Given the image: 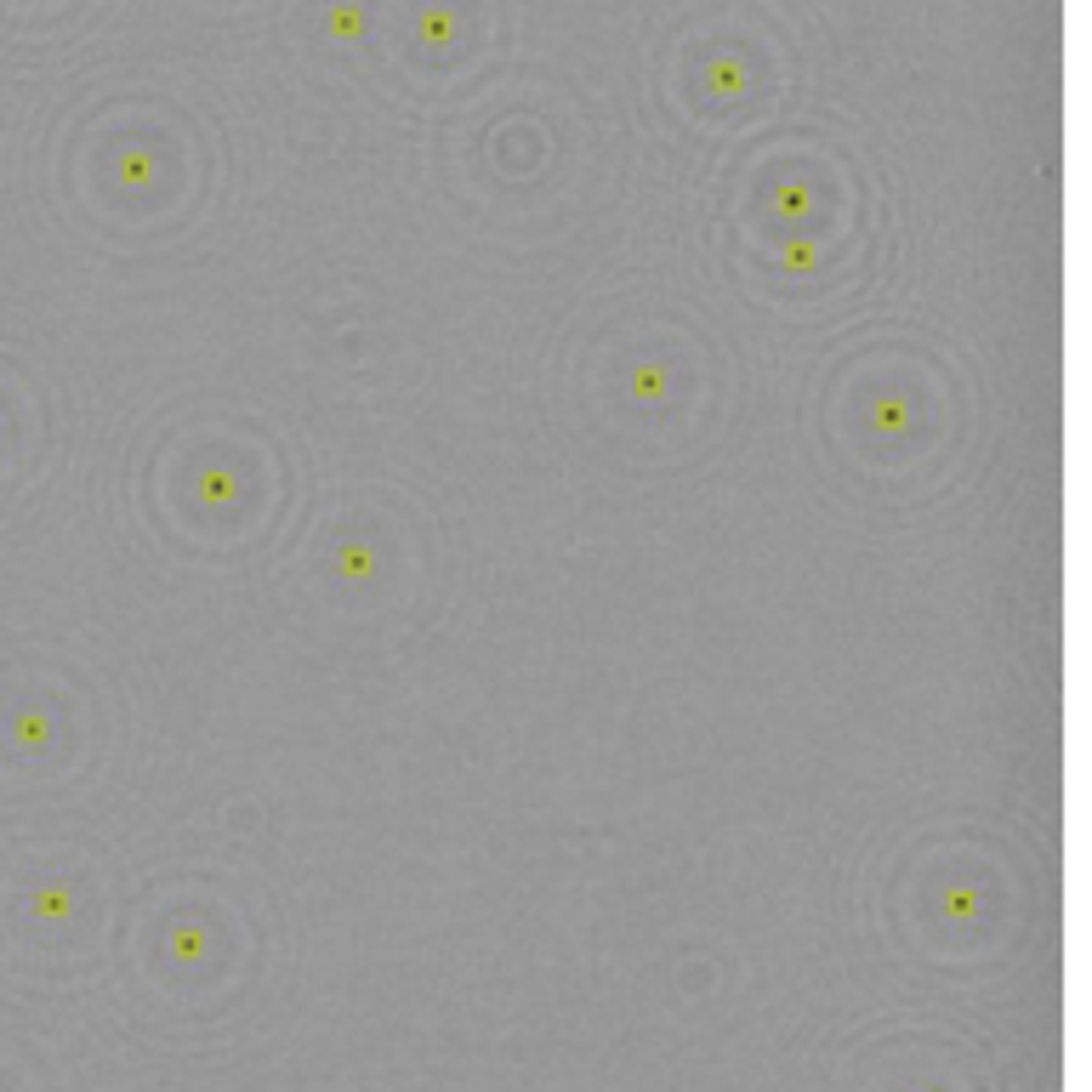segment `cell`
I'll return each mask as SVG.
<instances>
[{"label":"cell","mask_w":1092,"mask_h":1092,"mask_svg":"<svg viewBox=\"0 0 1092 1092\" xmlns=\"http://www.w3.org/2000/svg\"><path fill=\"white\" fill-rule=\"evenodd\" d=\"M17 740H24V746H41V740H46V723H41V718H17Z\"/></svg>","instance_id":"6da1fadb"}]
</instances>
